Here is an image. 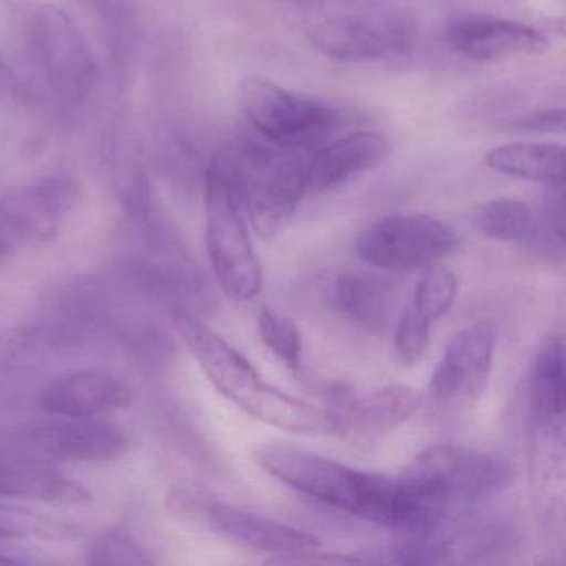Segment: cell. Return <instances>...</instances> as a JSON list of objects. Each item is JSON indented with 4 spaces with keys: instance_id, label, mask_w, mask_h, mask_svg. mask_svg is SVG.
Wrapping results in <instances>:
<instances>
[{
    "instance_id": "cell-1",
    "label": "cell",
    "mask_w": 566,
    "mask_h": 566,
    "mask_svg": "<svg viewBox=\"0 0 566 566\" xmlns=\"http://www.w3.org/2000/svg\"><path fill=\"white\" fill-rule=\"evenodd\" d=\"M254 460L284 485L324 505L399 532L403 493L399 479L366 472L297 447L263 443Z\"/></svg>"
},
{
    "instance_id": "cell-2",
    "label": "cell",
    "mask_w": 566,
    "mask_h": 566,
    "mask_svg": "<svg viewBox=\"0 0 566 566\" xmlns=\"http://www.w3.org/2000/svg\"><path fill=\"white\" fill-rule=\"evenodd\" d=\"M223 155L243 213L261 238L273 240L306 195L307 161L300 150L268 140L223 148Z\"/></svg>"
},
{
    "instance_id": "cell-3",
    "label": "cell",
    "mask_w": 566,
    "mask_h": 566,
    "mask_svg": "<svg viewBox=\"0 0 566 566\" xmlns=\"http://www.w3.org/2000/svg\"><path fill=\"white\" fill-rule=\"evenodd\" d=\"M22 42L35 71L65 107L85 104L101 84V71L77 24L48 4L18 8Z\"/></svg>"
},
{
    "instance_id": "cell-4",
    "label": "cell",
    "mask_w": 566,
    "mask_h": 566,
    "mask_svg": "<svg viewBox=\"0 0 566 566\" xmlns=\"http://www.w3.org/2000/svg\"><path fill=\"white\" fill-rule=\"evenodd\" d=\"M207 247L214 280L230 300H253L263 287V270L253 250L243 208L231 184L223 148L205 175Z\"/></svg>"
},
{
    "instance_id": "cell-5",
    "label": "cell",
    "mask_w": 566,
    "mask_h": 566,
    "mask_svg": "<svg viewBox=\"0 0 566 566\" xmlns=\"http://www.w3.org/2000/svg\"><path fill=\"white\" fill-rule=\"evenodd\" d=\"M240 105L264 140L284 148L314 147L337 125L329 105L281 87L261 75H248L240 84Z\"/></svg>"
},
{
    "instance_id": "cell-6",
    "label": "cell",
    "mask_w": 566,
    "mask_h": 566,
    "mask_svg": "<svg viewBox=\"0 0 566 566\" xmlns=\"http://www.w3.org/2000/svg\"><path fill=\"white\" fill-rule=\"evenodd\" d=\"M459 248L455 231L429 214L392 213L360 231L356 251L369 266L386 273L427 270Z\"/></svg>"
},
{
    "instance_id": "cell-7",
    "label": "cell",
    "mask_w": 566,
    "mask_h": 566,
    "mask_svg": "<svg viewBox=\"0 0 566 566\" xmlns=\"http://www.w3.org/2000/svg\"><path fill=\"white\" fill-rule=\"evenodd\" d=\"M402 476L432 490L455 509L505 492L512 485L513 469L492 453L437 446L419 453Z\"/></svg>"
},
{
    "instance_id": "cell-8",
    "label": "cell",
    "mask_w": 566,
    "mask_h": 566,
    "mask_svg": "<svg viewBox=\"0 0 566 566\" xmlns=\"http://www.w3.org/2000/svg\"><path fill=\"white\" fill-rule=\"evenodd\" d=\"M174 324L210 382L227 399L258 419L274 387L263 382L253 364L211 331L193 311L177 307Z\"/></svg>"
},
{
    "instance_id": "cell-9",
    "label": "cell",
    "mask_w": 566,
    "mask_h": 566,
    "mask_svg": "<svg viewBox=\"0 0 566 566\" xmlns=\"http://www.w3.org/2000/svg\"><path fill=\"white\" fill-rule=\"evenodd\" d=\"M496 329L479 323L459 331L447 344L429 382V400L440 410L472 406L483 392L495 357Z\"/></svg>"
},
{
    "instance_id": "cell-10",
    "label": "cell",
    "mask_w": 566,
    "mask_h": 566,
    "mask_svg": "<svg viewBox=\"0 0 566 566\" xmlns=\"http://www.w3.org/2000/svg\"><path fill=\"white\" fill-rule=\"evenodd\" d=\"M416 24L407 18L334 15L317 22L310 42L317 52L337 62L387 61L409 52Z\"/></svg>"
},
{
    "instance_id": "cell-11",
    "label": "cell",
    "mask_w": 566,
    "mask_h": 566,
    "mask_svg": "<svg viewBox=\"0 0 566 566\" xmlns=\"http://www.w3.org/2000/svg\"><path fill=\"white\" fill-rule=\"evenodd\" d=\"M21 439L34 455L55 462H107L130 446L120 427L101 417L54 416L25 427Z\"/></svg>"
},
{
    "instance_id": "cell-12",
    "label": "cell",
    "mask_w": 566,
    "mask_h": 566,
    "mask_svg": "<svg viewBox=\"0 0 566 566\" xmlns=\"http://www.w3.org/2000/svg\"><path fill=\"white\" fill-rule=\"evenodd\" d=\"M78 201V187L65 174L48 175L0 200V218L15 243L45 244L57 238Z\"/></svg>"
},
{
    "instance_id": "cell-13",
    "label": "cell",
    "mask_w": 566,
    "mask_h": 566,
    "mask_svg": "<svg viewBox=\"0 0 566 566\" xmlns=\"http://www.w3.org/2000/svg\"><path fill=\"white\" fill-rule=\"evenodd\" d=\"M453 51L475 62H500L522 55L545 54L549 41L542 31L485 14L457 15L447 25Z\"/></svg>"
},
{
    "instance_id": "cell-14",
    "label": "cell",
    "mask_w": 566,
    "mask_h": 566,
    "mask_svg": "<svg viewBox=\"0 0 566 566\" xmlns=\"http://www.w3.org/2000/svg\"><path fill=\"white\" fill-rule=\"evenodd\" d=\"M423 406V396L410 386H386L356 396L337 387L331 394L327 416L336 433H380L402 426Z\"/></svg>"
},
{
    "instance_id": "cell-15",
    "label": "cell",
    "mask_w": 566,
    "mask_h": 566,
    "mask_svg": "<svg viewBox=\"0 0 566 566\" xmlns=\"http://www.w3.org/2000/svg\"><path fill=\"white\" fill-rule=\"evenodd\" d=\"M198 506L214 532L250 548L281 556L304 555L321 548L319 539L311 533L243 512L227 503L201 500Z\"/></svg>"
},
{
    "instance_id": "cell-16",
    "label": "cell",
    "mask_w": 566,
    "mask_h": 566,
    "mask_svg": "<svg viewBox=\"0 0 566 566\" xmlns=\"http://www.w3.org/2000/svg\"><path fill=\"white\" fill-rule=\"evenodd\" d=\"M134 400L127 380L98 369H81L55 380L41 396V409L51 416L102 417L125 409Z\"/></svg>"
},
{
    "instance_id": "cell-17",
    "label": "cell",
    "mask_w": 566,
    "mask_h": 566,
    "mask_svg": "<svg viewBox=\"0 0 566 566\" xmlns=\"http://www.w3.org/2000/svg\"><path fill=\"white\" fill-rule=\"evenodd\" d=\"M392 145L379 132H354L331 142L307 160V191L323 193L376 170L390 157Z\"/></svg>"
},
{
    "instance_id": "cell-18",
    "label": "cell",
    "mask_w": 566,
    "mask_h": 566,
    "mask_svg": "<svg viewBox=\"0 0 566 566\" xmlns=\"http://www.w3.org/2000/svg\"><path fill=\"white\" fill-rule=\"evenodd\" d=\"M84 505L91 493L64 473L39 460L0 455V500Z\"/></svg>"
},
{
    "instance_id": "cell-19",
    "label": "cell",
    "mask_w": 566,
    "mask_h": 566,
    "mask_svg": "<svg viewBox=\"0 0 566 566\" xmlns=\"http://www.w3.org/2000/svg\"><path fill=\"white\" fill-rule=\"evenodd\" d=\"M334 304L350 323L370 333H382L392 323L399 291L377 274H344L334 284Z\"/></svg>"
},
{
    "instance_id": "cell-20",
    "label": "cell",
    "mask_w": 566,
    "mask_h": 566,
    "mask_svg": "<svg viewBox=\"0 0 566 566\" xmlns=\"http://www.w3.org/2000/svg\"><path fill=\"white\" fill-rule=\"evenodd\" d=\"M483 164L496 174L522 180L556 184L563 181L565 154L559 144L549 142H515L492 148Z\"/></svg>"
},
{
    "instance_id": "cell-21",
    "label": "cell",
    "mask_w": 566,
    "mask_h": 566,
    "mask_svg": "<svg viewBox=\"0 0 566 566\" xmlns=\"http://www.w3.org/2000/svg\"><path fill=\"white\" fill-rule=\"evenodd\" d=\"M530 396L536 419L553 429L562 427L566 406L565 347L558 334H552L536 354Z\"/></svg>"
},
{
    "instance_id": "cell-22",
    "label": "cell",
    "mask_w": 566,
    "mask_h": 566,
    "mask_svg": "<svg viewBox=\"0 0 566 566\" xmlns=\"http://www.w3.org/2000/svg\"><path fill=\"white\" fill-rule=\"evenodd\" d=\"M473 227L482 237L499 243L538 247L543 227L535 211L520 200L496 198L476 208Z\"/></svg>"
},
{
    "instance_id": "cell-23",
    "label": "cell",
    "mask_w": 566,
    "mask_h": 566,
    "mask_svg": "<svg viewBox=\"0 0 566 566\" xmlns=\"http://www.w3.org/2000/svg\"><path fill=\"white\" fill-rule=\"evenodd\" d=\"M77 535L71 523L24 506L0 502V542L15 539H67Z\"/></svg>"
},
{
    "instance_id": "cell-24",
    "label": "cell",
    "mask_w": 566,
    "mask_h": 566,
    "mask_svg": "<svg viewBox=\"0 0 566 566\" xmlns=\"http://www.w3.org/2000/svg\"><path fill=\"white\" fill-rule=\"evenodd\" d=\"M459 293V281L452 271L443 266L427 268L420 277L410 307L430 323H436L449 313Z\"/></svg>"
},
{
    "instance_id": "cell-25",
    "label": "cell",
    "mask_w": 566,
    "mask_h": 566,
    "mask_svg": "<svg viewBox=\"0 0 566 566\" xmlns=\"http://www.w3.org/2000/svg\"><path fill=\"white\" fill-rule=\"evenodd\" d=\"M258 329L261 339L291 369H297L303 357V340L296 324L290 317L281 316L276 311L264 307L258 316Z\"/></svg>"
},
{
    "instance_id": "cell-26",
    "label": "cell",
    "mask_w": 566,
    "mask_h": 566,
    "mask_svg": "<svg viewBox=\"0 0 566 566\" xmlns=\"http://www.w3.org/2000/svg\"><path fill=\"white\" fill-rule=\"evenodd\" d=\"M91 565L114 566H147L154 565V559L147 549L125 533H107L92 543L87 552Z\"/></svg>"
},
{
    "instance_id": "cell-27",
    "label": "cell",
    "mask_w": 566,
    "mask_h": 566,
    "mask_svg": "<svg viewBox=\"0 0 566 566\" xmlns=\"http://www.w3.org/2000/svg\"><path fill=\"white\" fill-rule=\"evenodd\" d=\"M430 324L432 323L420 316L412 307L400 316L394 334V347L397 359L403 366H413L426 356L430 340Z\"/></svg>"
},
{
    "instance_id": "cell-28",
    "label": "cell",
    "mask_w": 566,
    "mask_h": 566,
    "mask_svg": "<svg viewBox=\"0 0 566 566\" xmlns=\"http://www.w3.org/2000/svg\"><path fill=\"white\" fill-rule=\"evenodd\" d=\"M117 195L128 217L145 223L151 213V188L140 167H127L117 180Z\"/></svg>"
},
{
    "instance_id": "cell-29",
    "label": "cell",
    "mask_w": 566,
    "mask_h": 566,
    "mask_svg": "<svg viewBox=\"0 0 566 566\" xmlns=\"http://www.w3.org/2000/svg\"><path fill=\"white\" fill-rule=\"evenodd\" d=\"M543 223L555 240H565V188L563 181L546 185Z\"/></svg>"
},
{
    "instance_id": "cell-30",
    "label": "cell",
    "mask_w": 566,
    "mask_h": 566,
    "mask_svg": "<svg viewBox=\"0 0 566 566\" xmlns=\"http://www.w3.org/2000/svg\"><path fill=\"white\" fill-rule=\"evenodd\" d=\"M510 128L522 132H535V134H556L565 128V112L563 108H545L536 111L526 117L512 122Z\"/></svg>"
},
{
    "instance_id": "cell-31",
    "label": "cell",
    "mask_w": 566,
    "mask_h": 566,
    "mask_svg": "<svg viewBox=\"0 0 566 566\" xmlns=\"http://www.w3.org/2000/svg\"><path fill=\"white\" fill-rule=\"evenodd\" d=\"M15 247H18V243L12 240L8 228H6L4 221H2V218H0V270H2V268H4L6 264L12 260V256H14Z\"/></svg>"
},
{
    "instance_id": "cell-32",
    "label": "cell",
    "mask_w": 566,
    "mask_h": 566,
    "mask_svg": "<svg viewBox=\"0 0 566 566\" xmlns=\"http://www.w3.org/2000/svg\"><path fill=\"white\" fill-rule=\"evenodd\" d=\"M31 559L22 558L21 553L12 548L0 546V565H18V563H29Z\"/></svg>"
},
{
    "instance_id": "cell-33",
    "label": "cell",
    "mask_w": 566,
    "mask_h": 566,
    "mask_svg": "<svg viewBox=\"0 0 566 566\" xmlns=\"http://www.w3.org/2000/svg\"><path fill=\"white\" fill-rule=\"evenodd\" d=\"M281 2H294V4H301V2H307V0H281Z\"/></svg>"
}]
</instances>
